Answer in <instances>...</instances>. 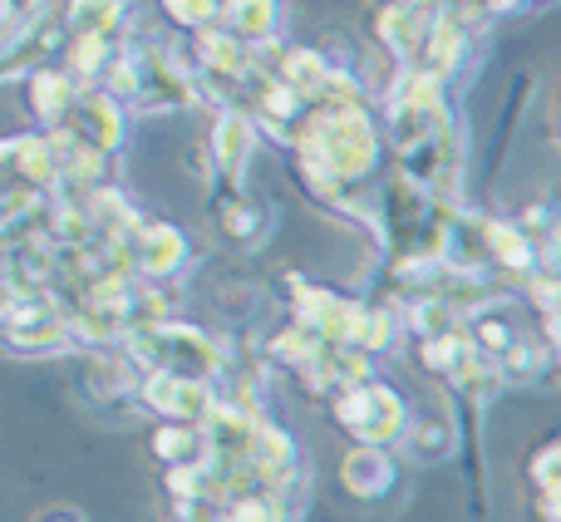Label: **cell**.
<instances>
[{
    "mask_svg": "<svg viewBox=\"0 0 561 522\" xmlns=\"http://www.w3.org/2000/svg\"><path fill=\"white\" fill-rule=\"evenodd\" d=\"M300 168L310 183H320L330 193L335 183H355L375 168L379 138L369 128V118L359 114V104H325L306 128L296 134Z\"/></svg>",
    "mask_w": 561,
    "mask_h": 522,
    "instance_id": "6da1fadb",
    "label": "cell"
},
{
    "mask_svg": "<svg viewBox=\"0 0 561 522\" xmlns=\"http://www.w3.org/2000/svg\"><path fill=\"white\" fill-rule=\"evenodd\" d=\"M128 336V350H134L144 365L153 370H173V375H217L227 365V345L193 326H163V320H148V326H134L124 330Z\"/></svg>",
    "mask_w": 561,
    "mask_h": 522,
    "instance_id": "7a4b0ae2",
    "label": "cell"
},
{
    "mask_svg": "<svg viewBox=\"0 0 561 522\" xmlns=\"http://www.w3.org/2000/svg\"><path fill=\"white\" fill-rule=\"evenodd\" d=\"M340 424L359 439V444H394L399 429L409 424L404 399L385 385H350V395L340 399Z\"/></svg>",
    "mask_w": 561,
    "mask_h": 522,
    "instance_id": "3957f363",
    "label": "cell"
},
{
    "mask_svg": "<svg viewBox=\"0 0 561 522\" xmlns=\"http://www.w3.org/2000/svg\"><path fill=\"white\" fill-rule=\"evenodd\" d=\"M0 336L15 350H55L65 345L69 320L59 306H49V296H15V306L0 316Z\"/></svg>",
    "mask_w": 561,
    "mask_h": 522,
    "instance_id": "277c9868",
    "label": "cell"
},
{
    "mask_svg": "<svg viewBox=\"0 0 561 522\" xmlns=\"http://www.w3.org/2000/svg\"><path fill=\"white\" fill-rule=\"evenodd\" d=\"M59 128H69L79 144L99 148V154H114L118 138H124V114H118V104L104 94V89H79Z\"/></svg>",
    "mask_w": 561,
    "mask_h": 522,
    "instance_id": "5b68a950",
    "label": "cell"
},
{
    "mask_svg": "<svg viewBox=\"0 0 561 522\" xmlns=\"http://www.w3.org/2000/svg\"><path fill=\"white\" fill-rule=\"evenodd\" d=\"M144 399L158 409V415H168V419H203L207 409H213V395H207V385L203 379H193V375H173V370H153L148 375V385H144Z\"/></svg>",
    "mask_w": 561,
    "mask_h": 522,
    "instance_id": "8992f818",
    "label": "cell"
},
{
    "mask_svg": "<svg viewBox=\"0 0 561 522\" xmlns=\"http://www.w3.org/2000/svg\"><path fill=\"white\" fill-rule=\"evenodd\" d=\"M340 478H345V488L355 498H385L394 488V458L385 454V444H359L345 454Z\"/></svg>",
    "mask_w": 561,
    "mask_h": 522,
    "instance_id": "52a82bcc",
    "label": "cell"
},
{
    "mask_svg": "<svg viewBox=\"0 0 561 522\" xmlns=\"http://www.w3.org/2000/svg\"><path fill=\"white\" fill-rule=\"evenodd\" d=\"M134 266L144 271V276L163 281V276H178V271L187 266V242L183 232H173V227L153 223L138 232V247H134Z\"/></svg>",
    "mask_w": 561,
    "mask_h": 522,
    "instance_id": "ba28073f",
    "label": "cell"
},
{
    "mask_svg": "<svg viewBox=\"0 0 561 522\" xmlns=\"http://www.w3.org/2000/svg\"><path fill=\"white\" fill-rule=\"evenodd\" d=\"M247 158H252V118H247L242 109H227L213 134V163L227 183H242Z\"/></svg>",
    "mask_w": 561,
    "mask_h": 522,
    "instance_id": "9c48e42d",
    "label": "cell"
},
{
    "mask_svg": "<svg viewBox=\"0 0 561 522\" xmlns=\"http://www.w3.org/2000/svg\"><path fill=\"white\" fill-rule=\"evenodd\" d=\"M330 75H335V69H330L325 55H316V49H290V55L280 59V84H286L300 104H310V99H316V104H325Z\"/></svg>",
    "mask_w": 561,
    "mask_h": 522,
    "instance_id": "30bf717a",
    "label": "cell"
},
{
    "mask_svg": "<svg viewBox=\"0 0 561 522\" xmlns=\"http://www.w3.org/2000/svg\"><path fill=\"white\" fill-rule=\"evenodd\" d=\"M247 49L252 45H242V39L222 25H203V35H197V55H203V65L213 69V75H227V79L252 75V55H247Z\"/></svg>",
    "mask_w": 561,
    "mask_h": 522,
    "instance_id": "8fae6325",
    "label": "cell"
},
{
    "mask_svg": "<svg viewBox=\"0 0 561 522\" xmlns=\"http://www.w3.org/2000/svg\"><path fill=\"white\" fill-rule=\"evenodd\" d=\"M217 15H222V30H232L242 45H266L276 35V0H227Z\"/></svg>",
    "mask_w": 561,
    "mask_h": 522,
    "instance_id": "7c38bea8",
    "label": "cell"
},
{
    "mask_svg": "<svg viewBox=\"0 0 561 522\" xmlns=\"http://www.w3.org/2000/svg\"><path fill=\"white\" fill-rule=\"evenodd\" d=\"M30 89H35V114L45 118L49 128H59V124H65L69 104H75V94H79V89H75V79H69V75H59V69H39V75H35V84H30Z\"/></svg>",
    "mask_w": 561,
    "mask_h": 522,
    "instance_id": "4fadbf2b",
    "label": "cell"
},
{
    "mask_svg": "<svg viewBox=\"0 0 561 522\" xmlns=\"http://www.w3.org/2000/svg\"><path fill=\"white\" fill-rule=\"evenodd\" d=\"M483 237H488V247H493V257L503 261V266H513V271H527V266H533V242L523 237V227L488 223Z\"/></svg>",
    "mask_w": 561,
    "mask_h": 522,
    "instance_id": "5bb4252c",
    "label": "cell"
},
{
    "mask_svg": "<svg viewBox=\"0 0 561 522\" xmlns=\"http://www.w3.org/2000/svg\"><path fill=\"white\" fill-rule=\"evenodd\" d=\"M69 15H75L79 35H114L124 5H118V0H75V5H69Z\"/></svg>",
    "mask_w": 561,
    "mask_h": 522,
    "instance_id": "9a60e30c",
    "label": "cell"
},
{
    "mask_svg": "<svg viewBox=\"0 0 561 522\" xmlns=\"http://www.w3.org/2000/svg\"><path fill=\"white\" fill-rule=\"evenodd\" d=\"M222 227L232 242H256V237L266 232V213L252 203H227L222 207Z\"/></svg>",
    "mask_w": 561,
    "mask_h": 522,
    "instance_id": "2e32d148",
    "label": "cell"
},
{
    "mask_svg": "<svg viewBox=\"0 0 561 522\" xmlns=\"http://www.w3.org/2000/svg\"><path fill=\"white\" fill-rule=\"evenodd\" d=\"M153 454L168 458V464H187V458H197V429H187V424L158 429V434H153Z\"/></svg>",
    "mask_w": 561,
    "mask_h": 522,
    "instance_id": "e0dca14e",
    "label": "cell"
},
{
    "mask_svg": "<svg viewBox=\"0 0 561 522\" xmlns=\"http://www.w3.org/2000/svg\"><path fill=\"white\" fill-rule=\"evenodd\" d=\"M399 439H404V449H414L419 458H438V454H448V424H444V419H434V424L419 429V434L404 424V429H399Z\"/></svg>",
    "mask_w": 561,
    "mask_h": 522,
    "instance_id": "ac0fdd59",
    "label": "cell"
},
{
    "mask_svg": "<svg viewBox=\"0 0 561 522\" xmlns=\"http://www.w3.org/2000/svg\"><path fill=\"white\" fill-rule=\"evenodd\" d=\"M104 49H108V35H79L75 39V75L89 79L104 69Z\"/></svg>",
    "mask_w": 561,
    "mask_h": 522,
    "instance_id": "d6986e66",
    "label": "cell"
},
{
    "mask_svg": "<svg viewBox=\"0 0 561 522\" xmlns=\"http://www.w3.org/2000/svg\"><path fill=\"white\" fill-rule=\"evenodd\" d=\"M163 5L178 25H193V30H203L217 20V0H163Z\"/></svg>",
    "mask_w": 561,
    "mask_h": 522,
    "instance_id": "ffe728a7",
    "label": "cell"
},
{
    "mask_svg": "<svg viewBox=\"0 0 561 522\" xmlns=\"http://www.w3.org/2000/svg\"><path fill=\"white\" fill-rule=\"evenodd\" d=\"M557 458H561V449L547 444L542 458L533 464V478H537V488H542V498H557Z\"/></svg>",
    "mask_w": 561,
    "mask_h": 522,
    "instance_id": "44dd1931",
    "label": "cell"
},
{
    "mask_svg": "<svg viewBox=\"0 0 561 522\" xmlns=\"http://www.w3.org/2000/svg\"><path fill=\"white\" fill-rule=\"evenodd\" d=\"M513 340H517V336L503 326V320H483V326H478V340H473V345H478V350H493V355H503Z\"/></svg>",
    "mask_w": 561,
    "mask_h": 522,
    "instance_id": "7402d4cb",
    "label": "cell"
},
{
    "mask_svg": "<svg viewBox=\"0 0 561 522\" xmlns=\"http://www.w3.org/2000/svg\"><path fill=\"white\" fill-rule=\"evenodd\" d=\"M35 522H89V518L75 513V508H45V513H35Z\"/></svg>",
    "mask_w": 561,
    "mask_h": 522,
    "instance_id": "603a6c76",
    "label": "cell"
},
{
    "mask_svg": "<svg viewBox=\"0 0 561 522\" xmlns=\"http://www.w3.org/2000/svg\"><path fill=\"white\" fill-rule=\"evenodd\" d=\"M15 296H20V291H15V286H10V281H0V316H5V310H10V306H15Z\"/></svg>",
    "mask_w": 561,
    "mask_h": 522,
    "instance_id": "cb8c5ba5",
    "label": "cell"
}]
</instances>
